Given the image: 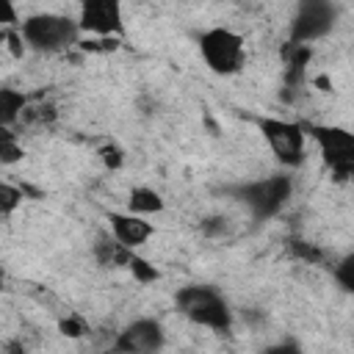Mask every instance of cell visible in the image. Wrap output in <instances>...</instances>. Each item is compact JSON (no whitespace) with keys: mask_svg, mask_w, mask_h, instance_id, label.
<instances>
[{"mask_svg":"<svg viewBox=\"0 0 354 354\" xmlns=\"http://www.w3.org/2000/svg\"><path fill=\"white\" fill-rule=\"evenodd\" d=\"M19 30L25 44L36 53H64L69 47H77L83 36V28L77 19L55 11H39L25 17Z\"/></svg>","mask_w":354,"mask_h":354,"instance_id":"cell-1","label":"cell"},{"mask_svg":"<svg viewBox=\"0 0 354 354\" xmlns=\"http://www.w3.org/2000/svg\"><path fill=\"white\" fill-rule=\"evenodd\" d=\"M177 310L196 326H207L213 332H230L232 329V307L224 299L221 290L213 285H185L174 296Z\"/></svg>","mask_w":354,"mask_h":354,"instance_id":"cell-2","label":"cell"},{"mask_svg":"<svg viewBox=\"0 0 354 354\" xmlns=\"http://www.w3.org/2000/svg\"><path fill=\"white\" fill-rule=\"evenodd\" d=\"M196 44H199V55H202L205 66L213 75H218V77L238 75L243 69V64H246L243 36L235 33L232 28L213 25V28H207V30L199 33Z\"/></svg>","mask_w":354,"mask_h":354,"instance_id":"cell-3","label":"cell"},{"mask_svg":"<svg viewBox=\"0 0 354 354\" xmlns=\"http://www.w3.org/2000/svg\"><path fill=\"white\" fill-rule=\"evenodd\" d=\"M230 194L241 205H246L257 221H266V218H274L288 205V199L293 194V177L285 171H277V174H268L263 180L241 183V185L230 188Z\"/></svg>","mask_w":354,"mask_h":354,"instance_id":"cell-4","label":"cell"},{"mask_svg":"<svg viewBox=\"0 0 354 354\" xmlns=\"http://www.w3.org/2000/svg\"><path fill=\"white\" fill-rule=\"evenodd\" d=\"M307 136L318 144L324 163L332 169L335 180L354 177V133L335 124H310Z\"/></svg>","mask_w":354,"mask_h":354,"instance_id":"cell-5","label":"cell"},{"mask_svg":"<svg viewBox=\"0 0 354 354\" xmlns=\"http://www.w3.org/2000/svg\"><path fill=\"white\" fill-rule=\"evenodd\" d=\"M257 127L263 133V138L268 141L271 152L277 155V160L288 169L301 166L304 163V144H307V130L299 122L290 119H277V116H260Z\"/></svg>","mask_w":354,"mask_h":354,"instance_id":"cell-6","label":"cell"},{"mask_svg":"<svg viewBox=\"0 0 354 354\" xmlns=\"http://www.w3.org/2000/svg\"><path fill=\"white\" fill-rule=\"evenodd\" d=\"M335 22H337V8L332 6V0H299L288 39L313 44V41L324 39L335 28Z\"/></svg>","mask_w":354,"mask_h":354,"instance_id":"cell-7","label":"cell"},{"mask_svg":"<svg viewBox=\"0 0 354 354\" xmlns=\"http://www.w3.org/2000/svg\"><path fill=\"white\" fill-rule=\"evenodd\" d=\"M77 22L88 36H122L124 6L122 0H80Z\"/></svg>","mask_w":354,"mask_h":354,"instance_id":"cell-8","label":"cell"},{"mask_svg":"<svg viewBox=\"0 0 354 354\" xmlns=\"http://www.w3.org/2000/svg\"><path fill=\"white\" fill-rule=\"evenodd\" d=\"M163 346H166V329L158 318L149 315L130 321L113 340V348L124 354H149V351H160Z\"/></svg>","mask_w":354,"mask_h":354,"instance_id":"cell-9","label":"cell"},{"mask_svg":"<svg viewBox=\"0 0 354 354\" xmlns=\"http://www.w3.org/2000/svg\"><path fill=\"white\" fill-rule=\"evenodd\" d=\"M108 224H111V232L116 235V241H122L130 249L144 246L155 235V224L147 221V216H138V213H130V210L108 213Z\"/></svg>","mask_w":354,"mask_h":354,"instance_id":"cell-10","label":"cell"},{"mask_svg":"<svg viewBox=\"0 0 354 354\" xmlns=\"http://www.w3.org/2000/svg\"><path fill=\"white\" fill-rule=\"evenodd\" d=\"M313 58V44H301V41H285L282 47V61H285V77H288V86L296 88L301 80H304V66L310 64Z\"/></svg>","mask_w":354,"mask_h":354,"instance_id":"cell-11","label":"cell"},{"mask_svg":"<svg viewBox=\"0 0 354 354\" xmlns=\"http://www.w3.org/2000/svg\"><path fill=\"white\" fill-rule=\"evenodd\" d=\"M91 252H94V260L100 266H105V268H111V266H127V260L133 254V249L124 246L122 241H116V235H97Z\"/></svg>","mask_w":354,"mask_h":354,"instance_id":"cell-12","label":"cell"},{"mask_svg":"<svg viewBox=\"0 0 354 354\" xmlns=\"http://www.w3.org/2000/svg\"><path fill=\"white\" fill-rule=\"evenodd\" d=\"M127 210L138 213V216H155V213L166 210V199L149 185H136L127 194Z\"/></svg>","mask_w":354,"mask_h":354,"instance_id":"cell-13","label":"cell"},{"mask_svg":"<svg viewBox=\"0 0 354 354\" xmlns=\"http://www.w3.org/2000/svg\"><path fill=\"white\" fill-rule=\"evenodd\" d=\"M28 108V94L11 86L0 88V127H11L22 122V113Z\"/></svg>","mask_w":354,"mask_h":354,"instance_id":"cell-14","label":"cell"},{"mask_svg":"<svg viewBox=\"0 0 354 354\" xmlns=\"http://www.w3.org/2000/svg\"><path fill=\"white\" fill-rule=\"evenodd\" d=\"M0 133H3V136H0V163H3V166H14V163H19V160L25 158L22 144L14 138L11 127H3Z\"/></svg>","mask_w":354,"mask_h":354,"instance_id":"cell-15","label":"cell"},{"mask_svg":"<svg viewBox=\"0 0 354 354\" xmlns=\"http://www.w3.org/2000/svg\"><path fill=\"white\" fill-rule=\"evenodd\" d=\"M199 232H202L205 238H210V241L227 238V235H230V218H227L224 213H207V216L199 218Z\"/></svg>","mask_w":354,"mask_h":354,"instance_id":"cell-16","label":"cell"},{"mask_svg":"<svg viewBox=\"0 0 354 354\" xmlns=\"http://www.w3.org/2000/svg\"><path fill=\"white\" fill-rule=\"evenodd\" d=\"M127 268H130V274H133L141 285H149V282H158V279H160V271H158L147 257L136 254V249H133V254H130V260H127Z\"/></svg>","mask_w":354,"mask_h":354,"instance_id":"cell-17","label":"cell"},{"mask_svg":"<svg viewBox=\"0 0 354 354\" xmlns=\"http://www.w3.org/2000/svg\"><path fill=\"white\" fill-rule=\"evenodd\" d=\"M288 246H290V254L296 257V260H301V263H310V266H321L324 260H326V254L315 246V243H307V241H299V238H290L288 241Z\"/></svg>","mask_w":354,"mask_h":354,"instance_id":"cell-18","label":"cell"},{"mask_svg":"<svg viewBox=\"0 0 354 354\" xmlns=\"http://www.w3.org/2000/svg\"><path fill=\"white\" fill-rule=\"evenodd\" d=\"M25 199V188L22 185H11V183H3L0 185V213L3 216H11Z\"/></svg>","mask_w":354,"mask_h":354,"instance_id":"cell-19","label":"cell"},{"mask_svg":"<svg viewBox=\"0 0 354 354\" xmlns=\"http://www.w3.org/2000/svg\"><path fill=\"white\" fill-rule=\"evenodd\" d=\"M83 53H113L119 50V36H91V39H80L77 44Z\"/></svg>","mask_w":354,"mask_h":354,"instance_id":"cell-20","label":"cell"},{"mask_svg":"<svg viewBox=\"0 0 354 354\" xmlns=\"http://www.w3.org/2000/svg\"><path fill=\"white\" fill-rule=\"evenodd\" d=\"M100 158H102V163H105L111 171H116V169L124 166V149H122L116 141H105V144L100 147Z\"/></svg>","mask_w":354,"mask_h":354,"instance_id":"cell-21","label":"cell"},{"mask_svg":"<svg viewBox=\"0 0 354 354\" xmlns=\"http://www.w3.org/2000/svg\"><path fill=\"white\" fill-rule=\"evenodd\" d=\"M58 332L66 335V337H83L88 329H86V321L80 315H66L58 321Z\"/></svg>","mask_w":354,"mask_h":354,"instance_id":"cell-22","label":"cell"},{"mask_svg":"<svg viewBox=\"0 0 354 354\" xmlns=\"http://www.w3.org/2000/svg\"><path fill=\"white\" fill-rule=\"evenodd\" d=\"M335 279H337L343 288L354 285V252H348V254L335 266Z\"/></svg>","mask_w":354,"mask_h":354,"instance_id":"cell-23","label":"cell"},{"mask_svg":"<svg viewBox=\"0 0 354 354\" xmlns=\"http://www.w3.org/2000/svg\"><path fill=\"white\" fill-rule=\"evenodd\" d=\"M0 22H3V28H19L22 25L14 0H0Z\"/></svg>","mask_w":354,"mask_h":354,"instance_id":"cell-24","label":"cell"},{"mask_svg":"<svg viewBox=\"0 0 354 354\" xmlns=\"http://www.w3.org/2000/svg\"><path fill=\"white\" fill-rule=\"evenodd\" d=\"M243 321H246L249 326H257V324L266 321V313H254V307H249V310H243Z\"/></svg>","mask_w":354,"mask_h":354,"instance_id":"cell-25","label":"cell"},{"mask_svg":"<svg viewBox=\"0 0 354 354\" xmlns=\"http://www.w3.org/2000/svg\"><path fill=\"white\" fill-rule=\"evenodd\" d=\"M315 86H318L321 91H329V88H332V86H329V80H326L324 75H321V77H315Z\"/></svg>","mask_w":354,"mask_h":354,"instance_id":"cell-26","label":"cell"},{"mask_svg":"<svg viewBox=\"0 0 354 354\" xmlns=\"http://www.w3.org/2000/svg\"><path fill=\"white\" fill-rule=\"evenodd\" d=\"M346 290H348V293H351V296H354V285H348V288H346Z\"/></svg>","mask_w":354,"mask_h":354,"instance_id":"cell-27","label":"cell"}]
</instances>
